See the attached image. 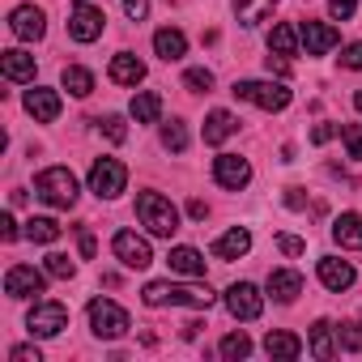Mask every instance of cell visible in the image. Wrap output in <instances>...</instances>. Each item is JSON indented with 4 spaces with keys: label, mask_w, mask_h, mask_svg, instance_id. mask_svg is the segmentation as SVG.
<instances>
[{
    "label": "cell",
    "mask_w": 362,
    "mask_h": 362,
    "mask_svg": "<svg viewBox=\"0 0 362 362\" xmlns=\"http://www.w3.org/2000/svg\"><path fill=\"white\" fill-rule=\"evenodd\" d=\"M141 298H145V307H214V290L209 286H201V281H192V286H170V281H149L145 290H141Z\"/></svg>",
    "instance_id": "obj_1"
},
{
    "label": "cell",
    "mask_w": 362,
    "mask_h": 362,
    "mask_svg": "<svg viewBox=\"0 0 362 362\" xmlns=\"http://www.w3.org/2000/svg\"><path fill=\"white\" fill-rule=\"evenodd\" d=\"M35 197L39 201H47L52 209H73L77 205V175L69 170V166H47V170H39L35 175Z\"/></svg>",
    "instance_id": "obj_2"
},
{
    "label": "cell",
    "mask_w": 362,
    "mask_h": 362,
    "mask_svg": "<svg viewBox=\"0 0 362 362\" xmlns=\"http://www.w3.org/2000/svg\"><path fill=\"white\" fill-rule=\"evenodd\" d=\"M136 218H141V226H145L149 235H158V239H170V235L179 230V209H175L162 192H141V197H136Z\"/></svg>",
    "instance_id": "obj_3"
},
{
    "label": "cell",
    "mask_w": 362,
    "mask_h": 362,
    "mask_svg": "<svg viewBox=\"0 0 362 362\" xmlns=\"http://www.w3.org/2000/svg\"><path fill=\"white\" fill-rule=\"evenodd\" d=\"M230 94L243 98V103H252V107H260V111H286L290 107L286 81H235Z\"/></svg>",
    "instance_id": "obj_4"
},
{
    "label": "cell",
    "mask_w": 362,
    "mask_h": 362,
    "mask_svg": "<svg viewBox=\"0 0 362 362\" xmlns=\"http://www.w3.org/2000/svg\"><path fill=\"white\" fill-rule=\"evenodd\" d=\"M124 188H128V166L119 158H98L90 166V192L98 201H115Z\"/></svg>",
    "instance_id": "obj_5"
},
{
    "label": "cell",
    "mask_w": 362,
    "mask_h": 362,
    "mask_svg": "<svg viewBox=\"0 0 362 362\" xmlns=\"http://www.w3.org/2000/svg\"><path fill=\"white\" fill-rule=\"evenodd\" d=\"M90 328H94V337H103V341H119V337L132 328V320H128V311H124L119 303L94 298V303H90Z\"/></svg>",
    "instance_id": "obj_6"
},
{
    "label": "cell",
    "mask_w": 362,
    "mask_h": 362,
    "mask_svg": "<svg viewBox=\"0 0 362 362\" xmlns=\"http://www.w3.org/2000/svg\"><path fill=\"white\" fill-rule=\"evenodd\" d=\"M111 252H115V260H119L124 269H149V264H153V247H149V239H141L136 230H119V235L111 239Z\"/></svg>",
    "instance_id": "obj_7"
},
{
    "label": "cell",
    "mask_w": 362,
    "mask_h": 362,
    "mask_svg": "<svg viewBox=\"0 0 362 362\" xmlns=\"http://www.w3.org/2000/svg\"><path fill=\"white\" fill-rule=\"evenodd\" d=\"M26 328H30V337H60L69 328V307L64 303H35L26 315Z\"/></svg>",
    "instance_id": "obj_8"
},
{
    "label": "cell",
    "mask_w": 362,
    "mask_h": 362,
    "mask_svg": "<svg viewBox=\"0 0 362 362\" xmlns=\"http://www.w3.org/2000/svg\"><path fill=\"white\" fill-rule=\"evenodd\" d=\"M214 179H218L226 192H243L252 184V162L239 158V153H218L214 158Z\"/></svg>",
    "instance_id": "obj_9"
},
{
    "label": "cell",
    "mask_w": 362,
    "mask_h": 362,
    "mask_svg": "<svg viewBox=\"0 0 362 362\" xmlns=\"http://www.w3.org/2000/svg\"><path fill=\"white\" fill-rule=\"evenodd\" d=\"M47 269L39 273L35 264H13L9 273H5V294L9 298H30V294H43V286H47Z\"/></svg>",
    "instance_id": "obj_10"
},
{
    "label": "cell",
    "mask_w": 362,
    "mask_h": 362,
    "mask_svg": "<svg viewBox=\"0 0 362 362\" xmlns=\"http://www.w3.org/2000/svg\"><path fill=\"white\" fill-rule=\"evenodd\" d=\"M226 311H230L235 320H260V311H264V294H260L252 281H235V286L226 290Z\"/></svg>",
    "instance_id": "obj_11"
},
{
    "label": "cell",
    "mask_w": 362,
    "mask_h": 362,
    "mask_svg": "<svg viewBox=\"0 0 362 362\" xmlns=\"http://www.w3.org/2000/svg\"><path fill=\"white\" fill-rule=\"evenodd\" d=\"M103 26H107V18H103V9H94V5H73V13H69V35L77 39V43H94V39H103Z\"/></svg>",
    "instance_id": "obj_12"
},
{
    "label": "cell",
    "mask_w": 362,
    "mask_h": 362,
    "mask_svg": "<svg viewBox=\"0 0 362 362\" xmlns=\"http://www.w3.org/2000/svg\"><path fill=\"white\" fill-rule=\"evenodd\" d=\"M9 30H13L22 43H39V39L47 35V18H43V9H35V5H18V9L9 13Z\"/></svg>",
    "instance_id": "obj_13"
},
{
    "label": "cell",
    "mask_w": 362,
    "mask_h": 362,
    "mask_svg": "<svg viewBox=\"0 0 362 362\" xmlns=\"http://www.w3.org/2000/svg\"><path fill=\"white\" fill-rule=\"evenodd\" d=\"M298 39H303V47H307V56H324V52H332V47L341 43V35H337L328 22H303V26H298Z\"/></svg>",
    "instance_id": "obj_14"
},
{
    "label": "cell",
    "mask_w": 362,
    "mask_h": 362,
    "mask_svg": "<svg viewBox=\"0 0 362 362\" xmlns=\"http://www.w3.org/2000/svg\"><path fill=\"white\" fill-rule=\"evenodd\" d=\"M26 111H30L39 124H52V119H60V94L35 86V90H26Z\"/></svg>",
    "instance_id": "obj_15"
},
{
    "label": "cell",
    "mask_w": 362,
    "mask_h": 362,
    "mask_svg": "<svg viewBox=\"0 0 362 362\" xmlns=\"http://www.w3.org/2000/svg\"><path fill=\"white\" fill-rule=\"evenodd\" d=\"M269 294H273V303L290 307V303L303 294V277H298L294 269H273V273H269Z\"/></svg>",
    "instance_id": "obj_16"
},
{
    "label": "cell",
    "mask_w": 362,
    "mask_h": 362,
    "mask_svg": "<svg viewBox=\"0 0 362 362\" xmlns=\"http://www.w3.org/2000/svg\"><path fill=\"white\" fill-rule=\"evenodd\" d=\"M307 349H311V358H320V362L337 358V349H341L337 328H332L328 320H315V324H311V337H307Z\"/></svg>",
    "instance_id": "obj_17"
},
{
    "label": "cell",
    "mask_w": 362,
    "mask_h": 362,
    "mask_svg": "<svg viewBox=\"0 0 362 362\" xmlns=\"http://www.w3.org/2000/svg\"><path fill=\"white\" fill-rule=\"evenodd\" d=\"M107 77H111L115 86H141V81H145V64H141L132 52H119V56H111Z\"/></svg>",
    "instance_id": "obj_18"
},
{
    "label": "cell",
    "mask_w": 362,
    "mask_h": 362,
    "mask_svg": "<svg viewBox=\"0 0 362 362\" xmlns=\"http://www.w3.org/2000/svg\"><path fill=\"white\" fill-rule=\"evenodd\" d=\"M252 252V230L247 226H235V230H226L218 243H214V256L218 260H239V256H247Z\"/></svg>",
    "instance_id": "obj_19"
},
{
    "label": "cell",
    "mask_w": 362,
    "mask_h": 362,
    "mask_svg": "<svg viewBox=\"0 0 362 362\" xmlns=\"http://www.w3.org/2000/svg\"><path fill=\"white\" fill-rule=\"evenodd\" d=\"M320 281L341 294V290L354 286V264H349V260H337V256H324V260H320Z\"/></svg>",
    "instance_id": "obj_20"
},
{
    "label": "cell",
    "mask_w": 362,
    "mask_h": 362,
    "mask_svg": "<svg viewBox=\"0 0 362 362\" xmlns=\"http://www.w3.org/2000/svg\"><path fill=\"white\" fill-rule=\"evenodd\" d=\"M153 52L170 64V60H184L188 56V39H184V30H175V26H162L158 35H153Z\"/></svg>",
    "instance_id": "obj_21"
},
{
    "label": "cell",
    "mask_w": 362,
    "mask_h": 362,
    "mask_svg": "<svg viewBox=\"0 0 362 362\" xmlns=\"http://www.w3.org/2000/svg\"><path fill=\"white\" fill-rule=\"evenodd\" d=\"M235 132H239V119H235L230 111H222V107H218V111H209V115H205V145H222V141H226V136H235Z\"/></svg>",
    "instance_id": "obj_22"
},
{
    "label": "cell",
    "mask_w": 362,
    "mask_h": 362,
    "mask_svg": "<svg viewBox=\"0 0 362 362\" xmlns=\"http://www.w3.org/2000/svg\"><path fill=\"white\" fill-rule=\"evenodd\" d=\"M332 239L349 252H362V214H341L332 222Z\"/></svg>",
    "instance_id": "obj_23"
},
{
    "label": "cell",
    "mask_w": 362,
    "mask_h": 362,
    "mask_svg": "<svg viewBox=\"0 0 362 362\" xmlns=\"http://www.w3.org/2000/svg\"><path fill=\"white\" fill-rule=\"evenodd\" d=\"M0 73H5L9 81H35V56L26 52H0Z\"/></svg>",
    "instance_id": "obj_24"
},
{
    "label": "cell",
    "mask_w": 362,
    "mask_h": 362,
    "mask_svg": "<svg viewBox=\"0 0 362 362\" xmlns=\"http://www.w3.org/2000/svg\"><path fill=\"white\" fill-rule=\"evenodd\" d=\"M166 264H170L175 273H184V277H205V256H201L197 247H170Z\"/></svg>",
    "instance_id": "obj_25"
},
{
    "label": "cell",
    "mask_w": 362,
    "mask_h": 362,
    "mask_svg": "<svg viewBox=\"0 0 362 362\" xmlns=\"http://www.w3.org/2000/svg\"><path fill=\"white\" fill-rule=\"evenodd\" d=\"M230 5H235V18H239V26H260L273 9H277V0H230Z\"/></svg>",
    "instance_id": "obj_26"
},
{
    "label": "cell",
    "mask_w": 362,
    "mask_h": 362,
    "mask_svg": "<svg viewBox=\"0 0 362 362\" xmlns=\"http://www.w3.org/2000/svg\"><path fill=\"white\" fill-rule=\"evenodd\" d=\"M132 119L136 124H158L162 119V98L153 94V90H141V94H132Z\"/></svg>",
    "instance_id": "obj_27"
},
{
    "label": "cell",
    "mask_w": 362,
    "mask_h": 362,
    "mask_svg": "<svg viewBox=\"0 0 362 362\" xmlns=\"http://www.w3.org/2000/svg\"><path fill=\"white\" fill-rule=\"evenodd\" d=\"M264 354H269V358H286V362H290V358H298V354H303V341H298L294 332H269V337H264Z\"/></svg>",
    "instance_id": "obj_28"
},
{
    "label": "cell",
    "mask_w": 362,
    "mask_h": 362,
    "mask_svg": "<svg viewBox=\"0 0 362 362\" xmlns=\"http://www.w3.org/2000/svg\"><path fill=\"white\" fill-rule=\"evenodd\" d=\"M298 47H303V39H298V30H294V26H286V22H281V26H273V30H269V52H277V56H294Z\"/></svg>",
    "instance_id": "obj_29"
},
{
    "label": "cell",
    "mask_w": 362,
    "mask_h": 362,
    "mask_svg": "<svg viewBox=\"0 0 362 362\" xmlns=\"http://www.w3.org/2000/svg\"><path fill=\"white\" fill-rule=\"evenodd\" d=\"M60 81H64V90H69L73 98H86V94L94 90V73H90V69H81V64H69Z\"/></svg>",
    "instance_id": "obj_30"
},
{
    "label": "cell",
    "mask_w": 362,
    "mask_h": 362,
    "mask_svg": "<svg viewBox=\"0 0 362 362\" xmlns=\"http://www.w3.org/2000/svg\"><path fill=\"white\" fill-rule=\"evenodd\" d=\"M26 239L30 243H56L60 239V222L56 218H30L26 222Z\"/></svg>",
    "instance_id": "obj_31"
},
{
    "label": "cell",
    "mask_w": 362,
    "mask_h": 362,
    "mask_svg": "<svg viewBox=\"0 0 362 362\" xmlns=\"http://www.w3.org/2000/svg\"><path fill=\"white\" fill-rule=\"evenodd\" d=\"M218 354H222V358H230V362H239V358H247V354H252V337H247V332H226V337H222V345H218Z\"/></svg>",
    "instance_id": "obj_32"
},
{
    "label": "cell",
    "mask_w": 362,
    "mask_h": 362,
    "mask_svg": "<svg viewBox=\"0 0 362 362\" xmlns=\"http://www.w3.org/2000/svg\"><path fill=\"white\" fill-rule=\"evenodd\" d=\"M162 145H166V149H175V153H184V149H188V128L179 124V119L162 124Z\"/></svg>",
    "instance_id": "obj_33"
},
{
    "label": "cell",
    "mask_w": 362,
    "mask_h": 362,
    "mask_svg": "<svg viewBox=\"0 0 362 362\" xmlns=\"http://www.w3.org/2000/svg\"><path fill=\"white\" fill-rule=\"evenodd\" d=\"M98 132H103L107 141L119 145V141L128 136V124H124V115H103V119H98Z\"/></svg>",
    "instance_id": "obj_34"
},
{
    "label": "cell",
    "mask_w": 362,
    "mask_h": 362,
    "mask_svg": "<svg viewBox=\"0 0 362 362\" xmlns=\"http://www.w3.org/2000/svg\"><path fill=\"white\" fill-rule=\"evenodd\" d=\"M43 269H47V273H52V277H60V281H69V277H73V273H77V264H73V260H69V256H64V252H52V256H47V264H43Z\"/></svg>",
    "instance_id": "obj_35"
},
{
    "label": "cell",
    "mask_w": 362,
    "mask_h": 362,
    "mask_svg": "<svg viewBox=\"0 0 362 362\" xmlns=\"http://www.w3.org/2000/svg\"><path fill=\"white\" fill-rule=\"evenodd\" d=\"M337 341H341V349L362 354V324H341L337 328Z\"/></svg>",
    "instance_id": "obj_36"
},
{
    "label": "cell",
    "mask_w": 362,
    "mask_h": 362,
    "mask_svg": "<svg viewBox=\"0 0 362 362\" xmlns=\"http://www.w3.org/2000/svg\"><path fill=\"white\" fill-rule=\"evenodd\" d=\"M341 141H345V153L362 162V124H345L341 128Z\"/></svg>",
    "instance_id": "obj_37"
},
{
    "label": "cell",
    "mask_w": 362,
    "mask_h": 362,
    "mask_svg": "<svg viewBox=\"0 0 362 362\" xmlns=\"http://www.w3.org/2000/svg\"><path fill=\"white\" fill-rule=\"evenodd\" d=\"M184 86L188 90H214V73L209 69H188L184 73Z\"/></svg>",
    "instance_id": "obj_38"
},
{
    "label": "cell",
    "mask_w": 362,
    "mask_h": 362,
    "mask_svg": "<svg viewBox=\"0 0 362 362\" xmlns=\"http://www.w3.org/2000/svg\"><path fill=\"white\" fill-rule=\"evenodd\" d=\"M328 13H332L337 22H349V18L358 13V0H328Z\"/></svg>",
    "instance_id": "obj_39"
},
{
    "label": "cell",
    "mask_w": 362,
    "mask_h": 362,
    "mask_svg": "<svg viewBox=\"0 0 362 362\" xmlns=\"http://www.w3.org/2000/svg\"><path fill=\"white\" fill-rule=\"evenodd\" d=\"M341 64H345V69H354V73H362V39H358V43H349V47L341 52Z\"/></svg>",
    "instance_id": "obj_40"
},
{
    "label": "cell",
    "mask_w": 362,
    "mask_h": 362,
    "mask_svg": "<svg viewBox=\"0 0 362 362\" xmlns=\"http://www.w3.org/2000/svg\"><path fill=\"white\" fill-rule=\"evenodd\" d=\"M264 69H269V73H277V77H290V56L269 52V56H264Z\"/></svg>",
    "instance_id": "obj_41"
},
{
    "label": "cell",
    "mask_w": 362,
    "mask_h": 362,
    "mask_svg": "<svg viewBox=\"0 0 362 362\" xmlns=\"http://www.w3.org/2000/svg\"><path fill=\"white\" fill-rule=\"evenodd\" d=\"M277 247H281L286 256H303V252H307V243H303L298 235H277Z\"/></svg>",
    "instance_id": "obj_42"
},
{
    "label": "cell",
    "mask_w": 362,
    "mask_h": 362,
    "mask_svg": "<svg viewBox=\"0 0 362 362\" xmlns=\"http://www.w3.org/2000/svg\"><path fill=\"white\" fill-rule=\"evenodd\" d=\"M9 358H13V362H43V354H39L35 345H13Z\"/></svg>",
    "instance_id": "obj_43"
},
{
    "label": "cell",
    "mask_w": 362,
    "mask_h": 362,
    "mask_svg": "<svg viewBox=\"0 0 362 362\" xmlns=\"http://www.w3.org/2000/svg\"><path fill=\"white\" fill-rule=\"evenodd\" d=\"M124 13H128L132 22H145V13H149V0H124Z\"/></svg>",
    "instance_id": "obj_44"
},
{
    "label": "cell",
    "mask_w": 362,
    "mask_h": 362,
    "mask_svg": "<svg viewBox=\"0 0 362 362\" xmlns=\"http://www.w3.org/2000/svg\"><path fill=\"white\" fill-rule=\"evenodd\" d=\"M337 132H341V128H332V124H315V128H311V141H315V145H328Z\"/></svg>",
    "instance_id": "obj_45"
},
{
    "label": "cell",
    "mask_w": 362,
    "mask_h": 362,
    "mask_svg": "<svg viewBox=\"0 0 362 362\" xmlns=\"http://www.w3.org/2000/svg\"><path fill=\"white\" fill-rule=\"evenodd\" d=\"M22 230H18V222H13V214H5V218H0V239H5V243H13Z\"/></svg>",
    "instance_id": "obj_46"
},
{
    "label": "cell",
    "mask_w": 362,
    "mask_h": 362,
    "mask_svg": "<svg viewBox=\"0 0 362 362\" xmlns=\"http://www.w3.org/2000/svg\"><path fill=\"white\" fill-rule=\"evenodd\" d=\"M286 205H290V209H303V205H307L303 188H286Z\"/></svg>",
    "instance_id": "obj_47"
},
{
    "label": "cell",
    "mask_w": 362,
    "mask_h": 362,
    "mask_svg": "<svg viewBox=\"0 0 362 362\" xmlns=\"http://www.w3.org/2000/svg\"><path fill=\"white\" fill-rule=\"evenodd\" d=\"M81 256H86V260H90V256H94V235H90V230H86V226H81Z\"/></svg>",
    "instance_id": "obj_48"
},
{
    "label": "cell",
    "mask_w": 362,
    "mask_h": 362,
    "mask_svg": "<svg viewBox=\"0 0 362 362\" xmlns=\"http://www.w3.org/2000/svg\"><path fill=\"white\" fill-rule=\"evenodd\" d=\"M188 214H192V218H197V222H201V218H205V214H209V205H205V201H192V205H188Z\"/></svg>",
    "instance_id": "obj_49"
},
{
    "label": "cell",
    "mask_w": 362,
    "mask_h": 362,
    "mask_svg": "<svg viewBox=\"0 0 362 362\" xmlns=\"http://www.w3.org/2000/svg\"><path fill=\"white\" fill-rule=\"evenodd\" d=\"M201 328H205V324H201V320H188V324H184V337H188V341H192V337H197V332H201Z\"/></svg>",
    "instance_id": "obj_50"
},
{
    "label": "cell",
    "mask_w": 362,
    "mask_h": 362,
    "mask_svg": "<svg viewBox=\"0 0 362 362\" xmlns=\"http://www.w3.org/2000/svg\"><path fill=\"white\" fill-rule=\"evenodd\" d=\"M354 107H358V111H362V90H358V94H354Z\"/></svg>",
    "instance_id": "obj_51"
}]
</instances>
